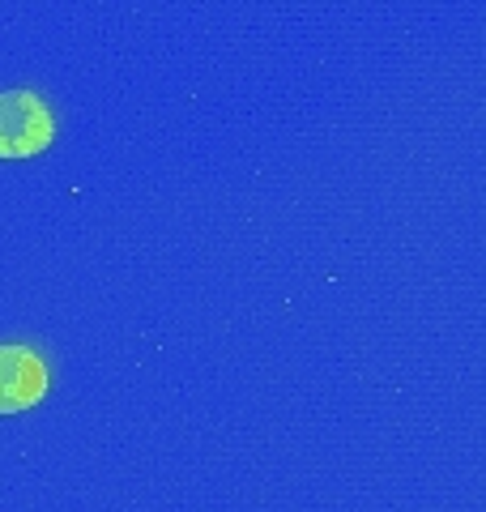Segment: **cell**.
<instances>
[{
    "label": "cell",
    "mask_w": 486,
    "mask_h": 512,
    "mask_svg": "<svg viewBox=\"0 0 486 512\" xmlns=\"http://www.w3.org/2000/svg\"><path fill=\"white\" fill-rule=\"evenodd\" d=\"M47 393V367L30 346H0V414L39 406Z\"/></svg>",
    "instance_id": "obj_2"
},
{
    "label": "cell",
    "mask_w": 486,
    "mask_h": 512,
    "mask_svg": "<svg viewBox=\"0 0 486 512\" xmlns=\"http://www.w3.org/2000/svg\"><path fill=\"white\" fill-rule=\"evenodd\" d=\"M52 141V107L35 90H0V158L43 154Z\"/></svg>",
    "instance_id": "obj_1"
}]
</instances>
